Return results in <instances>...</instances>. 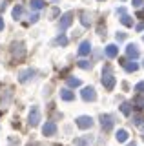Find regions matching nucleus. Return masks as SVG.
<instances>
[{
    "label": "nucleus",
    "instance_id": "f257e3e1",
    "mask_svg": "<svg viewBox=\"0 0 144 146\" xmlns=\"http://www.w3.org/2000/svg\"><path fill=\"white\" fill-rule=\"evenodd\" d=\"M102 86H104L108 91H111L115 88V77H113V73H111L110 68H106L104 73H102Z\"/></svg>",
    "mask_w": 144,
    "mask_h": 146
},
{
    "label": "nucleus",
    "instance_id": "f03ea898",
    "mask_svg": "<svg viewBox=\"0 0 144 146\" xmlns=\"http://www.w3.org/2000/svg\"><path fill=\"white\" fill-rule=\"evenodd\" d=\"M11 53H13V57H15L17 60L24 58V55H26V48H24V44H22V42H15V44H13V48H11Z\"/></svg>",
    "mask_w": 144,
    "mask_h": 146
},
{
    "label": "nucleus",
    "instance_id": "7ed1b4c3",
    "mask_svg": "<svg viewBox=\"0 0 144 146\" xmlns=\"http://www.w3.org/2000/svg\"><path fill=\"white\" fill-rule=\"evenodd\" d=\"M77 126L80 128V130H89V128L93 126V119L89 115H80L77 119Z\"/></svg>",
    "mask_w": 144,
    "mask_h": 146
},
{
    "label": "nucleus",
    "instance_id": "20e7f679",
    "mask_svg": "<svg viewBox=\"0 0 144 146\" xmlns=\"http://www.w3.org/2000/svg\"><path fill=\"white\" fill-rule=\"evenodd\" d=\"M29 126H38V122H40V110L37 108V106H33L31 108V111H29Z\"/></svg>",
    "mask_w": 144,
    "mask_h": 146
},
{
    "label": "nucleus",
    "instance_id": "39448f33",
    "mask_svg": "<svg viewBox=\"0 0 144 146\" xmlns=\"http://www.w3.org/2000/svg\"><path fill=\"white\" fill-rule=\"evenodd\" d=\"M82 99L86 100V102H91V100L97 99V93H95V88H91V86H86V88L82 90Z\"/></svg>",
    "mask_w": 144,
    "mask_h": 146
},
{
    "label": "nucleus",
    "instance_id": "423d86ee",
    "mask_svg": "<svg viewBox=\"0 0 144 146\" xmlns=\"http://www.w3.org/2000/svg\"><path fill=\"white\" fill-rule=\"evenodd\" d=\"M100 124L104 128V131H110L111 128H113V117L108 115V113H102L100 115Z\"/></svg>",
    "mask_w": 144,
    "mask_h": 146
},
{
    "label": "nucleus",
    "instance_id": "0eeeda50",
    "mask_svg": "<svg viewBox=\"0 0 144 146\" xmlns=\"http://www.w3.org/2000/svg\"><path fill=\"white\" fill-rule=\"evenodd\" d=\"M42 133L46 135V137H51V135H55V133H57V124H55V122H51V121H49V122H46V124L42 126Z\"/></svg>",
    "mask_w": 144,
    "mask_h": 146
},
{
    "label": "nucleus",
    "instance_id": "6e6552de",
    "mask_svg": "<svg viewBox=\"0 0 144 146\" xmlns=\"http://www.w3.org/2000/svg\"><path fill=\"white\" fill-rule=\"evenodd\" d=\"M126 55H128L129 58H133V60H135V58H139V55H141V53H139L137 44H128V46H126Z\"/></svg>",
    "mask_w": 144,
    "mask_h": 146
},
{
    "label": "nucleus",
    "instance_id": "1a4fd4ad",
    "mask_svg": "<svg viewBox=\"0 0 144 146\" xmlns=\"http://www.w3.org/2000/svg\"><path fill=\"white\" fill-rule=\"evenodd\" d=\"M71 22H73V15H71V13H66L60 20V31H66L67 27L71 26Z\"/></svg>",
    "mask_w": 144,
    "mask_h": 146
},
{
    "label": "nucleus",
    "instance_id": "9d476101",
    "mask_svg": "<svg viewBox=\"0 0 144 146\" xmlns=\"http://www.w3.org/2000/svg\"><path fill=\"white\" fill-rule=\"evenodd\" d=\"M75 146H93V137H77L75 139Z\"/></svg>",
    "mask_w": 144,
    "mask_h": 146
},
{
    "label": "nucleus",
    "instance_id": "9b49d317",
    "mask_svg": "<svg viewBox=\"0 0 144 146\" xmlns=\"http://www.w3.org/2000/svg\"><path fill=\"white\" fill-rule=\"evenodd\" d=\"M33 75H35V70H24V71H20V75H18V80L24 84V82H28L29 79H33Z\"/></svg>",
    "mask_w": 144,
    "mask_h": 146
},
{
    "label": "nucleus",
    "instance_id": "f8f14e48",
    "mask_svg": "<svg viewBox=\"0 0 144 146\" xmlns=\"http://www.w3.org/2000/svg\"><path fill=\"white\" fill-rule=\"evenodd\" d=\"M117 55H119V48H117L115 44H108L106 46V57L108 58H115Z\"/></svg>",
    "mask_w": 144,
    "mask_h": 146
},
{
    "label": "nucleus",
    "instance_id": "ddd939ff",
    "mask_svg": "<svg viewBox=\"0 0 144 146\" xmlns=\"http://www.w3.org/2000/svg\"><path fill=\"white\" fill-rule=\"evenodd\" d=\"M89 51H91V44H89V40H84L82 44L79 46V55H89Z\"/></svg>",
    "mask_w": 144,
    "mask_h": 146
},
{
    "label": "nucleus",
    "instance_id": "4468645a",
    "mask_svg": "<svg viewBox=\"0 0 144 146\" xmlns=\"http://www.w3.org/2000/svg\"><path fill=\"white\" fill-rule=\"evenodd\" d=\"M120 64H122V68H124L128 73H133V71L139 70V64H137V62H124V60H120Z\"/></svg>",
    "mask_w": 144,
    "mask_h": 146
},
{
    "label": "nucleus",
    "instance_id": "2eb2a0df",
    "mask_svg": "<svg viewBox=\"0 0 144 146\" xmlns=\"http://www.w3.org/2000/svg\"><path fill=\"white\" fill-rule=\"evenodd\" d=\"M120 22L126 26V27H131L133 26V20H131V17L129 15H126V11H122L120 13Z\"/></svg>",
    "mask_w": 144,
    "mask_h": 146
},
{
    "label": "nucleus",
    "instance_id": "dca6fc26",
    "mask_svg": "<svg viewBox=\"0 0 144 146\" xmlns=\"http://www.w3.org/2000/svg\"><path fill=\"white\" fill-rule=\"evenodd\" d=\"M60 97H62V100H67V102H69V100H73V99H75V93L66 88V90H62V91H60Z\"/></svg>",
    "mask_w": 144,
    "mask_h": 146
},
{
    "label": "nucleus",
    "instance_id": "f3484780",
    "mask_svg": "<svg viewBox=\"0 0 144 146\" xmlns=\"http://www.w3.org/2000/svg\"><path fill=\"white\" fill-rule=\"evenodd\" d=\"M115 137H117L119 143H126V141H128V131H126V130H119L115 133Z\"/></svg>",
    "mask_w": 144,
    "mask_h": 146
},
{
    "label": "nucleus",
    "instance_id": "a211bd4d",
    "mask_svg": "<svg viewBox=\"0 0 144 146\" xmlns=\"http://www.w3.org/2000/svg\"><path fill=\"white\" fill-rule=\"evenodd\" d=\"M133 106H137L139 110H144V97L142 95H137V97L133 99Z\"/></svg>",
    "mask_w": 144,
    "mask_h": 146
},
{
    "label": "nucleus",
    "instance_id": "6ab92c4d",
    "mask_svg": "<svg viewBox=\"0 0 144 146\" xmlns=\"http://www.w3.org/2000/svg\"><path fill=\"white\" fill-rule=\"evenodd\" d=\"M66 82H67V86H71V88H79L80 86V79H75V77H67Z\"/></svg>",
    "mask_w": 144,
    "mask_h": 146
},
{
    "label": "nucleus",
    "instance_id": "aec40b11",
    "mask_svg": "<svg viewBox=\"0 0 144 146\" xmlns=\"http://www.w3.org/2000/svg\"><path fill=\"white\" fill-rule=\"evenodd\" d=\"M120 111H122L124 115H129V113H131V104H129V102H122V104H120Z\"/></svg>",
    "mask_w": 144,
    "mask_h": 146
},
{
    "label": "nucleus",
    "instance_id": "412c9836",
    "mask_svg": "<svg viewBox=\"0 0 144 146\" xmlns=\"http://www.w3.org/2000/svg\"><path fill=\"white\" fill-rule=\"evenodd\" d=\"M44 4H46L44 0H31V9H37L38 11V9L44 7Z\"/></svg>",
    "mask_w": 144,
    "mask_h": 146
},
{
    "label": "nucleus",
    "instance_id": "4be33fe9",
    "mask_svg": "<svg viewBox=\"0 0 144 146\" xmlns=\"http://www.w3.org/2000/svg\"><path fill=\"white\" fill-rule=\"evenodd\" d=\"M142 121H144V117L141 115V113H135V115H133V124H137V126H141L142 124Z\"/></svg>",
    "mask_w": 144,
    "mask_h": 146
},
{
    "label": "nucleus",
    "instance_id": "5701e85b",
    "mask_svg": "<svg viewBox=\"0 0 144 146\" xmlns=\"http://www.w3.org/2000/svg\"><path fill=\"white\" fill-rule=\"evenodd\" d=\"M79 68H82V70H89L91 68V62H88V60H79Z\"/></svg>",
    "mask_w": 144,
    "mask_h": 146
},
{
    "label": "nucleus",
    "instance_id": "b1692460",
    "mask_svg": "<svg viewBox=\"0 0 144 146\" xmlns=\"http://www.w3.org/2000/svg\"><path fill=\"white\" fill-rule=\"evenodd\" d=\"M57 44H60V46H66V44H67V36L60 33V36L57 38Z\"/></svg>",
    "mask_w": 144,
    "mask_h": 146
},
{
    "label": "nucleus",
    "instance_id": "393cba45",
    "mask_svg": "<svg viewBox=\"0 0 144 146\" xmlns=\"http://www.w3.org/2000/svg\"><path fill=\"white\" fill-rule=\"evenodd\" d=\"M20 15H22V7L17 6L15 9H13V17H15V20H17V18H20Z\"/></svg>",
    "mask_w": 144,
    "mask_h": 146
},
{
    "label": "nucleus",
    "instance_id": "a878e982",
    "mask_svg": "<svg viewBox=\"0 0 144 146\" xmlns=\"http://www.w3.org/2000/svg\"><path fill=\"white\" fill-rule=\"evenodd\" d=\"M80 22H82V26H89V17L86 15V13H82V18H80Z\"/></svg>",
    "mask_w": 144,
    "mask_h": 146
},
{
    "label": "nucleus",
    "instance_id": "bb28decb",
    "mask_svg": "<svg viewBox=\"0 0 144 146\" xmlns=\"http://www.w3.org/2000/svg\"><path fill=\"white\" fill-rule=\"evenodd\" d=\"M135 91L142 93V91H144V82H137V86H135Z\"/></svg>",
    "mask_w": 144,
    "mask_h": 146
},
{
    "label": "nucleus",
    "instance_id": "cd10ccee",
    "mask_svg": "<svg viewBox=\"0 0 144 146\" xmlns=\"http://www.w3.org/2000/svg\"><path fill=\"white\" fill-rule=\"evenodd\" d=\"M124 38H126V33H122V31H119V33H117V40H119V42H122Z\"/></svg>",
    "mask_w": 144,
    "mask_h": 146
},
{
    "label": "nucleus",
    "instance_id": "c85d7f7f",
    "mask_svg": "<svg viewBox=\"0 0 144 146\" xmlns=\"http://www.w3.org/2000/svg\"><path fill=\"white\" fill-rule=\"evenodd\" d=\"M131 4H133V6H135V7H141V6H142V4H144V0H133V2H131Z\"/></svg>",
    "mask_w": 144,
    "mask_h": 146
},
{
    "label": "nucleus",
    "instance_id": "c756f323",
    "mask_svg": "<svg viewBox=\"0 0 144 146\" xmlns=\"http://www.w3.org/2000/svg\"><path fill=\"white\" fill-rule=\"evenodd\" d=\"M38 20V15H31V22H37Z\"/></svg>",
    "mask_w": 144,
    "mask_h": 146
},
{
    "label": "nucleus",
    "instance_id": "7c9ffc66",
    "mask_svg": "<svg viewBox=\"0 0 144 146\" xmlns=\"http://www.w3.org/2000/svg\"><path fill=\"white\" fill-rule=\"evenodd\" d=\"M4 29V20H2V17H0V31Z\"/></svg>",
    "mask_w": 144,
    "mask_h": 146
},
{
    "label": "nucleus",
    "instance_id": "2f4dec72",
    "mask_svg": "<svg viewBox=\"0 0 144 146\" xmlns=\"http://www.w3.org/2000/svg\"><path fill=\"white\" fill-rule=\"evenodd\" d=\"M137 29H139V31H142V29H144V24H141V26H137Z\"/></svg>",
    "mask_w": 144,
    "mask_h": 146
},
{
    "label": "nucleus",
    "instance_id": "473e14b6",
    "mask_svg": "<svg viewBox=\"0 0 144 146\" xmlns=\"http://www.w3.org/2000/svg\"><path fill=\"white\" fill-rule=\"evenodd\" d=\"M141 128H142V131H144V124H141Z\"/></svg>",
    "mask_w": 144,
    "mask_h": 146
},
{
    "label": "nucleus",
    "instance_id": "72a5a7b5",
    "mask_svg": "<svg viewBox=\"0 0 144 146\" xmlns=\"http://www.w3.org/2000/svg\"><path fill=\"white\" fill-rule=\"evenodd\" d=\"M142 68H144V60H142Z\"/></svg>",
    "mask_w": 144,
    "mask_h": 146
},
{
    "label": "nucleus",
    "instance_id": "f704fd0d",
    "mask_svg": "<svg viewBox=\"0 0 144 146\" xmlns=\"http://www.w3.org/2000/svg\"><path fill=\"white\" fill-rule=\"evenodd\" d=\"M142 40H144V36H142Z\"/></svg>",
    "mask_w": 144,
    "mask_h": 146
}]
</instances>
